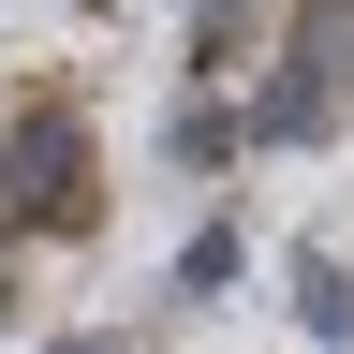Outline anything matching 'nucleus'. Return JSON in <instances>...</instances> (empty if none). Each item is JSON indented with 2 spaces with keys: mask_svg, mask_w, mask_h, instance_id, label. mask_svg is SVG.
<instances>
[{
  "mask_svg": "<svg viewBox=\"0 0 354 354\" xmlns=\"http://www.w3.org/2000/svg\"><path fill=\"white\" fill-rule=\"evenodd\" d=\"M59 354H118V339H59Z\"/></svg>",
  "mask_w": 354,
  "mask_h": 354,
  "instance_id": "obj_3",
  "label": "nucleus"
},
{
  "mask_svg": "<svg viewBox=\"0 0 354 354\" xmlns=\"http://www.w3.org/2000/svg\"><path fill=\"white\" fill-rule=\"evenodd\" d=\"M295 325L310 339H354V281H339V266H295Z\"/></svg>",
  "mask_w": 354,
  "mask_h": 354,
  "instance_id": "obj_2",
  "label": "nucleus"
},
{
  "mask_svg": "<svg viewBox=\"0 0 354 354\" xmlns=\"http://www.w3.org/2000/svg\"><path fill=\"white\" fill-rule=\"evenodd\" d=\"M0 192H15V221L74 236V221H88V118H59V104H44V118L15 133V162H0Z\"/></svg>",
  "mask_w": 354,
  "mask_h": 354,
  "instance_id": "obj_1",
  "label": "nucleus"
}]
</instances>
